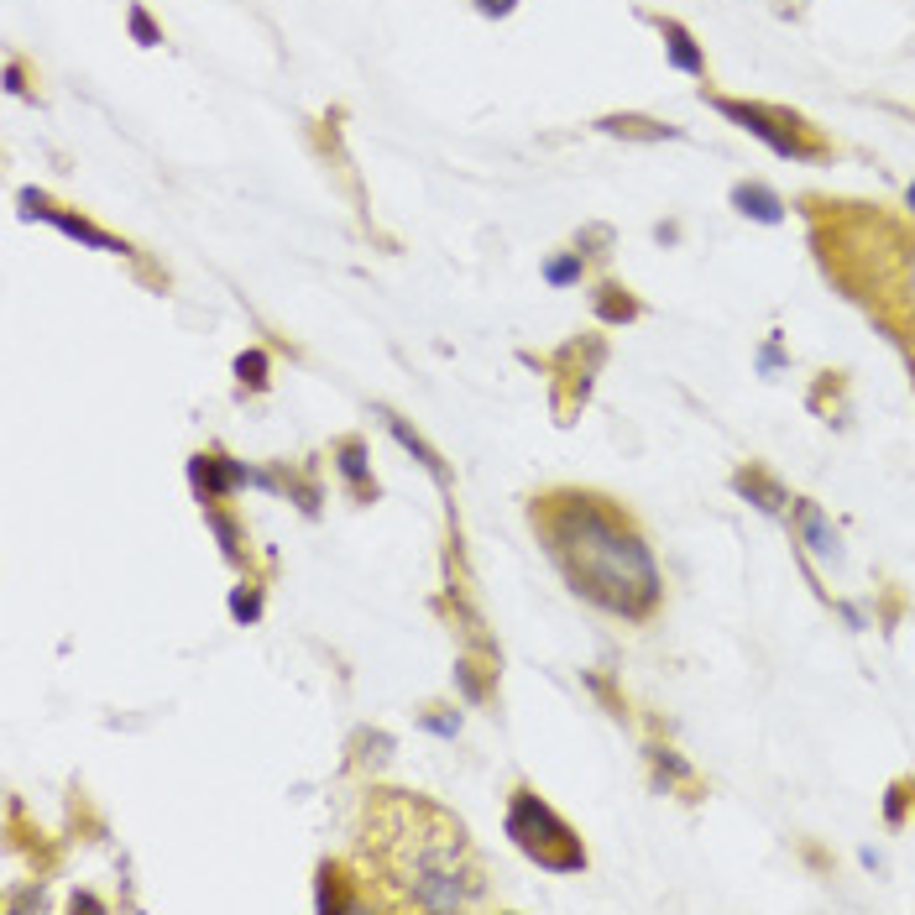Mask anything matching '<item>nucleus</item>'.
I'll return each mask as SVG.
<instances>
[{
  "label": "nucleus",
  "mask_w": 915,
  "mask_h": 915,
  "mask_svg": "<svg viewBox=\"0 0 915 915\" xmlns=\"http://www.w3.org/2000/svg\"><path fill=\"white\" fill-rule=\"evenodd\" d=\"M366 863L377 868L398 905L466 910L487 900V868L476 858L466 827L450 811L403 790H377L366 800Z\"/></svg>",
  "instance_id": "1"
},
{
  "label": "nucleus",
  "mask_w": 915,
  "mask_h": 915,
  "mask_svg": "<svg viewBox=\"0 0 915 915\" xmlns=\"http://www.w3.org/2000/svg\"><path fill=\"white\" fill-rule=\"evenodd\" d=\"M534 529L544 534L549 560L560 565L576 597L612 617H649L659 607V565L649 544L617 518L602 497L555 492L534 508Z\"/></svg>",
  "instance_id": "2"
},
{
  "label": "nucleus",
  "mask_w": 915,
  "mask_h": 915,
  "mask_svg": "<svg viewBox=\"0 0 915 915\" xmlns=\"http://www.w3.org/2000/svg\"><path fill=\"white\" fill-rule=\"evenodd\" d=\"M508 837L529 853L539 868H555V874H570V868H586V848L581 837L565 827V821L544 806V800L518 785L513 790V806H508Z\"/></svg>",
  "instance_id": "3"
},
{
  "label": "nucleus",
  "mask_w": 915,
  "mask_h": 915,
  "mask_svg": "<svg viewBox=\"0 0 915 915\" xmlns=\"http://www.w3.org/2000/svg\"><path fill=\"white\" fill-rule=\"evenodd\" d=\"M189 482H194V497L204 502V508H215L220 497H231L236 487H278V476L267 471H251L241 461H231V455H194L189 461Z\"/></svg>",
  "instance_id": "4"
},
{
  "label": "nucleus",
  "mask_w": 915,
  "mask_h": 915,
  "mask_svg": "<svg viewBox=\"0 0 915 915\" xmlns=\"http://www.w3.org/2000/svg\"><path fill=\"white\" fill-rule=\"evenodd\" d=\"M712 105L722 110L727 121H738L743 131H753L769 152H780V157H800V163H806V157L821 152V147H806V142L795 136V126H785L780 116H769L764 105H743V100H712Z\"/></svg>",
  "instance_id": "5"
},
{
  "label": "nucleus",
  "mask_w": 915,
  "mask_h": 915,
  "mask_svg": "<svg viewBox=\"0 0 915 915\" xmlns=\"http://www.w3.org/2000/svg\"><path fill=\"white\" fill-rule=\"evenodd\" d=\"M21 215L27 220H48V225H58L63 236H74V241H84V246H95V251H131L126 241H116V236H105V231H95L89 220H79V215H68V210H48V199L42 194H32V189H21Z\"/></svg>",
  "instance_id": "6"
},
{
  "label": "nucleus",
  "mask_w": 915,
  "mask_h": 915,
  "mask_svg": "<svg viewBox=\"0 0 915 915\" xmlns=\"http://www.w3.org/2000/svg\"><path fill=\"white\" fill-rule=\"evenodd\" d=\"M732 210L759 220V225H780L785 220V204L774 189H764V183H732Z\"/></svg>",
  "instance_id": "7"
},
{
  "label": "nucleus",
  "mask_w": 915,
  "mask_h": 915,
  "mask_svg": "<svg viewBox=\"0 0 915 915\" xmlns=\"http://www.w3.org/2000/svg\"><path fill=\"white\" fill-rule=\"evenodd\" d=\"M659 37H665V53H670V63L680 68V74H691V79L706 74V53L696 48V37L685 32L680 21H659Z\"/></svg>",
  "instance_id": "8"
},
{
  "label": "nucleus",
  "mask_w": 915,
  "mask_h": 915,
  "mask_svg": "<svg viewBox=\"0 0 915 915\" xmlns=\"http://www.w3.org/2000/svg\"><path fill=\"white\" fill-rule=\"evenodd\" d=\"M335 466H340V476H346V487L356 497H377V487L366 482V445L356 440V434H346V440L335 445Z\"/></svg>",
  "instance_id": "9"
},
{
  "label": "nucleus",
  "mask_w": 915,
  "mask_h": 915,
  "mask_svg": "<svg viewBox=\"0 0 915 915\" xmlns=\"http://www.w3.org/2000/svg\"><path fill=\"white\" fill-rule=\"evenodd\" d=\"M732 487H738V492L753 502V508H764V513H785V502H790L785 487L769 482L764 471H738V476H732Z\"/></svg>",
  "instance_id": "10"
},
{
  "label": "nucleus",
  "mask_w": 915,
  "mask_h": 915,
  "mask_svg": "<svg viewBox=\"0 0 915 915\" xmlns=\"http://www.w3.org/2000/svg\"><path fill=\"white\" fill-rule=\"evenodd\" d=\"M795 513H800V539H806L821 560H837V555H842V549H837V534L827 529V518H821L816 502H795Z\"/></svg>",
  "instance_id": "11"
},
{
  "label": "nucleus",
  "mask_w": 915,
  "mask_h": 915,
  "mask_svg": "<svg viewBox=\"0 0 915 915\" xmlns=\"http://www.w3.org/2000/svg\"><path fill=\"white\" fill-rule=\"evenodd\" d=\"M377 414H382V424H387V429H393V440H398L403 450H414V461H419V466H424V471L434 476V482H445V461H440V455H434V450H429V445H424L419 434L408 429V424H403L398 414H387V408H377Z\"/></svg>",
  "instance_id": "12"
},
{
  "label": "nucleus",
  "mask_w": 915,
  "mask_h": 915,
  "mask_svg": "<svg viewBox=\"0 0 915 915\" xmlns=\"http://www.w3.org/2000/svg\"><path fill=\"white\" fill-rule=\"evenodd\" d=\"M607 136H633V142H675V126H659V121H649V116H607V121H597Z\"/></svg>",
  "instance_id": "13"
},
{
  "label": "nucleus",
  "mask_w": 915,
  "mask_h": 915,
  "mask_svg": "<svg viewBox=\"0 0 915 915\" xmlns=\"http://www.w3.org/2000/svg\"><path fill=\"white\" fill-rule=\"evenodd\" d=\"M597 319H607V325H628V319H638L633 293L617 288V283H602L597 288Z\"/></svg>",
  "instance_id": "14"
},
{
  "label": "nucleus",
  "mask_w": 915,
  "mask_h": 915,
  "mask_svg": "<svg viewBox=\"0 0 915 915\" xmlns=\"http://www.w3.org/2000/svg\"><path fill=\"white\" fill-rule=\"evenodd\" d=\"M581 272H586L581 251H560V257H549V262H544V283H549V288H576V283H581Z\"/></svg>",
  "instance_id": "15"
},
{
  "label": "nucleus",
  "mask_w": 915,
  "mask_h": 915,
  "mask_svg": "<svg viewBox=\"0 0 915 915\" xmlns=\"http://www.w3.org/2000/svg\"><path fill=\"white\" fill-rule=\"evenodd\" d=\"M204 523L215 529V539H220V549H225V560H241V529H236V518H225L220 508H204Z\"/></svg>",
  "instance_id": "16"
},
{
  "label": "nucleus",
  "mask_w": 915,
  "mask_h": 915,
  "mask_svg": "<svg viewBox=\"0 0 915 915\" xmlns=\"http://www.w3.org/2000/svg\"><path fill=\"white\" fill-rule=\"evenodd\" d=\"M126 27H131V42H136V48H163V27H157V21H152L142 6L126 11Z\"/></svg>",
  "instance_id": "17"
},
{
  "label": "nucleus",
  "mask_w": 915,
  "mask_h": 915,
  "mask_svg": "<svg viewBox=\"0 0 915 915\" xmlns=\"http://www.w3.org/2000/svg\"><path fill=\"white\" fill-rule=\"evenodd\" d=\"M231 617H236V623H257V617H262V586H246L241 581L231 591Z\"/></svg>",
  "instance_id": "18"
},
{
  "label": "nucleus",
  "mask_w": 915,
  "mask_h": 915,
  "mask_svg": "<svg viewBox=\"0 0 915 915\" xmlns=\"http://www.w3.org/2000/svg\"><path fill=\"white\" fill-rule=\"evenodd\" d=\"M236 377L246 387H267V351H241L236 356Z\"/></svg>",
  "instance_id": "19"
},
{
  "label": "nucleus",
  "mask_w": 915,
  "mask_h": 915,
  "mask_svg": "<svg viewBox=\"0 0 915 915\" xmlns=\"http://www.w3.org/2000/svg\"><path fill=\"white\" fill-rule=\"evenodd\" d=\"M455 685H461V696H466L471 706L482 701V685H476V675H471V665H466V659H461V665H455Z\"/></svg>",
  "instance_id": "20"
},
{
  "label": "nucleus",
  "mask_w": 915,
  "mask_h": 915,
  "mask_svg": "<svg viewBox=\"0 0 915 915\" xmlns=\"http://www.w3.org/2000/svg\"><path fill=\"white\" fill-rule=\"evenodd\" d=\"M424 727H429V732H440V738H455V732H461V717H440V712H429V717H424Z\"/></svg>",
  "instance_id": "21"
},
{
  "label": "nucleus",
  "mask_w": 915,
  "mask_h": 915,
  "mask_svg": "<svg viewBox=\"0 0 915 915\" xmlns=\"http://www.w3.org/2000/svg\"><path fill=\"white\" fill-rule=\"evenodd\" d=\"M884 816L895 821V827L905 821V785H895V790H889V800H884Z\"/></svg>",
  "instance_id": "22"
},
{
  "label": "nucleus",
  "mask_w": 915,
  "mask_h": 915,
  "mask_svg": "<svg viewBox=\"0 0 915 915\" xmlns=\"http://www.w3.org/2000/svg\"><path fill=\"white\" fill-rule=\"evenodd\" d=\"M654 759H659V769H670V774H675V780H691V764H680V759H675V753H670V748H659V753H654Z\"/></svg>",
  "instance_id": "23"
},
{
  "label": "nucleus",
  "mask_w": 915,
  "mask_h": 915,
  "mask_svg": "<svg viewBox=\"0 0 915 915\" xmlns=\"http://www.w3.org/2000/svg\"><path fill=\"white\" fill-rule=\"evenodd\" d=\"M476 11H482V16H513L518 0H476Z\"/></svg>",
  "instance_id": "24"
},
{
  "label": "nucleus",
  "mask_w": 915,
  "mask_h": 915,
  "mask_svg": "<svg viewBox=\"0 0 915 915\" xmlns=\"http://www.w3.org/2000/svg\"><path fill=\"white\" fill-rule=\"evenodd\" d=\"M6 89H11V95H27V84H21V63H6Z\"/></svg>",
  "instance_id": "25"
},
{
  "label": "nucleus",
  "mask_w": 915,
  "mask_h": 915,
  "mask_svg": "<svg viewBox=\"0 0 915 915\" xmlns=\"http://www.w3.org/2000/svg\"><path fill=\"white\" fill-rule=\"evenodd\" d=\"M905 199H910V210H915V183H910V194H905Z\"/></svg>",
  "instance_id": "26"
}]
</instances>
